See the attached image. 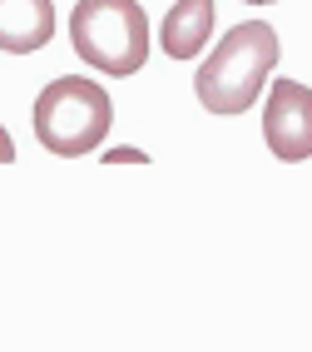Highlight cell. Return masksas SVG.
I'll use <instances>...</instances> for the list:
<instances>
[{"label": "cell", "instance_id": "obj_6", "mask_svg": "<svg viewBox=\"0 0 312 352\" xmlns=\"http://www.w3.org/2000/svg\"><path fill=\"white\" fill-rule=\"evenodd\" d=\"M213 35V0H174V10L159 20V45L169 60H199Z\"/></svg>", "mask_w": 312, "mask_h": 352}, {"label": "cell", "instance_id": "obj_1", "mask_svg": "<svg viewBox=\"0 0 312 352\" xmlns=\"http://www.w3.org/2000/svg\"><path fill=\"white\" fill-rule=\"evenodd\" d=\"M278 30L268 20H238V25L213 45V55L199 65L194 95L208 114H243L263 100L268 75L278 69Z\"/></svg>", "mask_w": 312, "mask_h": 352}, {"label": "cell", "instance_id": "obj_5", "mask_svg": "<svg viewBox=\"0 0 312 352\" xmlns=\"http://www.w3.org/2000/svg\"><path fill=\"white\" fill-rule=\"evenodd\" d=\"M55 35V0H0V50L35 55Z\"/></svg>", "mask_w": 312, "mask_h": 352}, {"label": "cell", "instance_id": "obj_7", "mask_svg": "<svg viewBox=\"0 0 312 352\" xmlns=\"http://www.w3.org/2000/svg\"><path fill=\"white\" fill-rule=\"evenodd\" d=\"M104 164H149V154L129 149V144H114V149H104Z\"/></svg>", "mask_w": 312, "mask_h": 352}, {"label": "cell", "instance_id": "obj_8", "mask_svg": "<svg viewBox=\"0 0 312 352\" xmlns=\"http://www.w3.org/2000/svg\"><path fill=\"white\" fill-rule=\"evenodd\" d=\"M0 164H15V139H10L5 124H0Z\"/></svg>", "mask_w": 312, "mask_h": 352}, {"label": "cell", "instance_id": "obj_9", "mask_svg": "<svg viewBox=\"0 0 312 352\" xmlns=\"http://www.w3.org/2000/svg\"><path fill=\"white\" fill-rule=\"evenodd\" d=\"M243 6H273V0H243Z\"/></svg>", "mask_w": 312, "mask_h": 352}, {"label": "cell", "instance_id": "obj_4", "mask_svg": "<svg viewBox=\"0 0 312 352\" xmlns=\"http://www.w3.org/2000/svg\"><path fill=\"white\" fill-rule=\"evenodd\" d=\"M263 139L273 159L302 164L312 159V89L302 80H273L263 104Z\"/></svg>", "mask_w": 312, "mask_h": 352}, {"label": "cell", "instance_id": "obj_2", "mask_svg": "<svg viewBox=\"0 0 312 352\" xmlns=\"http://www.w3.org/2000/svg\"><path fill=\"white\" fill-rule=\"evenodd\" d=\"M35 139L40 149L60 159H85L109 139L114 129V100L104 85L85 75H60L35 95Z\"/></svg>", "mask_w": 312, "mask_h": 352}, {"label": "cell", "instance_id": "obj_3", "mask_svg": "<svg viewBox=\"0 0 312 352\" xmlns=\"http://www.w3.org/2000/svg\"><path fill=\"white\" fill-rule=\"evenodd\" d=\"M69 45L100 75H139L149 60V15L139 0H80L69 10Z\"/></svg>", "mask_w": 312, "mask_h": 352}]
</instances>
